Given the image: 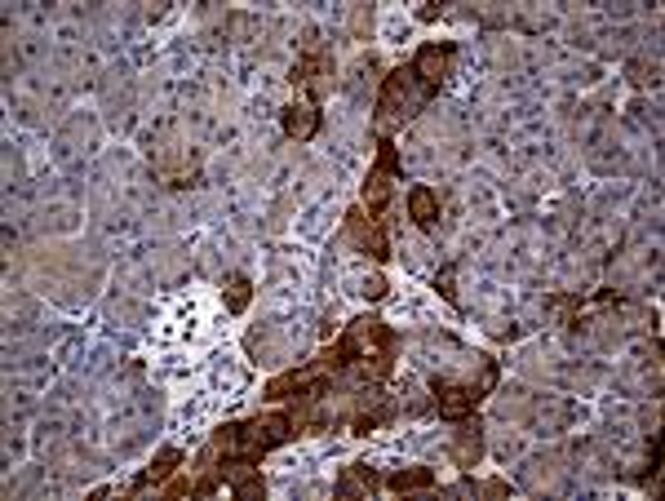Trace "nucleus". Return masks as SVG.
Segmentation results:
<instances>
[{
	"mask_svg": "<svg viewBox=\"0 0 665 501\" xmlns=\"http://www.w3.org/2000/svg\"><path fill=\"white\" fill-rule=\"evenodd\" d=\"M298 431V417L289 408H275V413H258L249 422H231L222 431H213L209 448L200 453V466H209L213 457H244V462H262L271 448L289 444Z\"/></svg>",
	"mask_w": 665,
	"mask_h": 501,
	"instance_id": "nucleus-1",
	"label": "nucleus"
},
{
	"mask_svg": "<svg viewBox=\"0 0 665 501\" xmlns=\"http://www.w3.org/2000/svg\"><path fill=\"white\" fill-rule=\"evenodd\" d=\"M435 94L413 76V67H395L391 76L382 80V94H377V107H373V125L382 138H391L404 120H413L417 111L426 107Z\"/></svg>",
	"mask_w": 665,
	"mask_h": 501,
	"instance_id": "nucleus-2",
	"label": "nucleus"
},
{
	"mask_svg": "<svg viewBox=\"0 0 665 501\" xmlns=\"http://www.w3.org/2000/svg\"><path fill=\"white\" fill-rule=\"evenodd\" d=\"M497 386V360L479 373V382H453V377H435L431 391H435V413L444 417V422H457V417L475 413L479 400H484L488 391Z\"/></svg>",
	"mask_w": 665,
	"mask_h": 501,
	"instance_id": "nucleus-3",
	"label": "nucleus"
},
{
	"mask_svg": "<svg viewBox=\"0 0 665 501\" xmlns=\"http://www.w3.org/2000/svg\"><path fill=\"white\" fill-rule=\"evenodd\" d=\"M333 71H337L333 49L320 40V32H306L302 58H298V67H293L289 80H293L298 89H306V94H311V102H320V98L333 89Z\"/></svg>",
	"mask_w": 665,
	"mask_h": 501,
	"instance_id": "nucleus-4",
	"label": "nucleus"
},
{
	"mask_svg": "<svg viewBox=\"0 0 665 501\" xmlns=\"http://www.w3.org/2000/svg\"><path fill=\"white\" fill-rule=\"evenodd\" d=\"M395 178H399V147L391 138L377 142V165L368 169L364 178V209L368 218H382L386 204H391V191H395Z\"/></svg>",
	"mask_w": 665,
	"mask_h": 501,
	"instance_id": "nucleus-5",
	"label": "nucleus"
},
{
	"mask_svg": "<svg viewBox=\"0 0 665 501\" xmlns=\"http://www.w3.org/2000/svg\"><path fill=\"white\" fill-rule=\"evenodd\" d=\"M351 426H355V435H373L377 426H386L395 417V404H391V395L382 391V386H360L355 391V404H351Z\"/></svg>",
	"mask_w": 665,
	"mask_h": 501,
	"instance_id": "nucleus-6",
	"label": "nucleus"
},
{
	"mask_svg": "<svg viewBox=\"0 0 665 501\" xmlns=\"http://www.w3.org/2000/svg\"><path fill=\"white\" fill-rule=\"evenodd\" d=\"M453 54H457L453 40H431V45L417 49V58H413L408 67H413V76L422 80L431 94H439V85H444L448 71H453Z\"/></svg>",
	"mask_w": 665,
	"mask_h": 501,
	"instance_id": "nucleus-7",
	"label": "nucleus"
},
{
	"mask_svg": "<svg viewBox=\"0 0 665 501\" xmlns=\"http://www.w3.org/2000/svg\"><path fill=\"white\" fill-rule=\"evenodd\" d=\"M346 240H351L360 253H368L373 262H386V258H391V240H386L382 222L368 218L364 209H351V213H346Z\"/></svg>",
	"mask_w": 665,
	"mask_h": 501,
	"instance_id": "nucleus-8",
	"label": "nucleus"
},
{
	"mask_svg": "<svg viewBox=\"0 0 665 501\" xmlns=\"http://www.w3.org/2000/svg\"><path fill=\"white\" fill-rule=\"evenodd\" d=\"M448 457H453L462 470L479 466V457H484V422H479L475 413L457 417V431L448 439Z\"/></svg>",
	"mask_w": 665,
	"mask_h": 501,
	"instance_id": "nucleus-9",
	"label": "nucleus"
},
{
	"mask_svg": "<svg viewBox=\"0 0 665 501\" xmlns=\"http://www.w3.org/2000/svg\"><path fill=\"white\" fill-rule=\"evenodd\" d=\"M280 125L293 142H311L320 134V111H315V102H293V107H284Z\"/></svg>",
	"mask_w": 665,
	"mask_h": 501,
	"instance_id": "nucleus-10",
	"label": "nucleus"
},
{
	"mask_svg": "<svg viewBox=\"0 0 665 501\" xmlns=\"http://www.w3.org/2000/svg\"><path fill=\"white\" fill-rule=\"evenodd\" d=\"M408 218H413L426 235H435V231H439V196H435L431 187H422V182H417V187L408 191Z\"/></svg>",
	"mask_w": 665,
	"mask_h": 501,
	"instance_id": "nucleus-11",
	"label": "nucleus"
},
{
	"mask_svg": "<svg viewBox=\"0 0 665 501\" xmlns=\"http://www.w3.org/2000/svg\"><path fill=\"white\" fill-rule=\"evenodd\" d=\"M377 488H386V479H377V470L368 466H342V475H337V493L342 497H373Z\"/></svg>",
	"mask_w": 665,
	"mask_h": 501,
	"instance_id": "nucleus-12",
	"label": "nucleus"
},
{
	"mask_svg": "<svg viewBox=\"0 0 665 501\" xmlns=\"http://www.w3.org/2000/svg\"><path fill=\"white\" fill-rule=\"evenodd\" d=\"M178 462H182V453H178V448H160V453H156V462H151L138 479H133V488H129V493H147V488H160V484H165V479L173 475V470H178Z\"/></svg>",
	"mask_w": 665,
	"mask_h": 501,
	"instance_id": "nucleus-13",
	"label": "nucleus"
},
{
	"mask_svg": "<svg viewBox=\"0 0 665 501\" xmlns=\"http://www.w3.org/2000/svg\"><path fill=\"white\" fill-rule=\"evenodd\" d=\"M435 484V470L431 466H404L395 475H386V488L391 493H422V488Z\"/></svg>",
	"mask_w": 665,
	"mask_h": 501,
	"instance_id": "nucleus-14",
	"label": "nucleus"
},
{
	"mask_svg": "<svg viewBox=\"0 0 665 501\" xmlns=\"http://www.w3.org/2000/svg\"><path fill=\"white\" fill-rule=\"evenodd\" d=\"M222 302H227V311H231V315H240L244 306L253 302V280H249V275L231 271L227 280H222Z\"/></svg>",
	"mask_w": 665,
	"mask_h": 501,
	"instance_id": "nucleus-15",
	"label": "nucleus"
},
{
	"mask_svg": "<svg viewBox=\"0 0 665 501\" xmlns=\"http://www.w3.org/2000/svg\"><path fill=\"white\" fill-rule=\"evenodd\" d=\"M360 293H364V298H386V280H382V275H368V280L360 284Z\"/></svg>",
	"mask_w": 665,
	"mask_h": 501,
	"instance_id": "nucleus-16",
	"label": "nucleus"
},
{
	"mask_svg": "<svg viewBox=\"0 0 665 501\" xmlns=\"http://www.w3.org/2000/svg\"><path fill=\"white\" fill-rule=\"evenodd\" d=\"M435 289H439V293H444V298H448V302H457V289H453V267H444V271H439V275H435Z\"/></svg>",
	"mask_w": 665,
	"mask_h": 501,
	"instance_id": "nucleus-17",
	"label": "nucleus"
},
{
	"mask_svg": "<svg viewBox=\"0 0 665 501\" xmlns=\"http://www.w3.org/2000/svg\"><path fill=\"white\" fill-rule=\"evenodd\" d=\"M479 493H484V497H506L510 484H506V479H488V484H479Z\"/></svg>",
	"mask_w": 665,
	"mask_h": 501,
	"instance_id": "nucleus-18",
	"label": "nucleus"
},
{
	"mask_svg": "<svg viewBox=\"0 0 665 501\" xmlns=\"http://www.w3.org/2000/svg\"><path fill=\"white\" fill-rule=\"evenodd\" d=\"M191 488H196V484H191V479H178V484H169V493H173V497H187Z\"/></svg>",
	"mask_w": 665,
	"mask_h": 501,
	"instance_id": "nucleus-19",
	"label": "nucleus"
}]
</instances>
